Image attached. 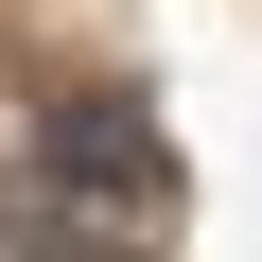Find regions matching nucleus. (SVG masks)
Returning a JSON list of instances; mask_svg holds the SVG:
<instances>
[{"instance_id":"f257e3e1","label":"nucleus","mask_w":262,"mask_h":262,"mask_svg":"<svg viewBox=\"0 0 262 262\" xmlns=\"http://www.w3.org/2000/svg\"><path fill=\"white\" fill-rule=\"evenodd\" d=\"M35 227L88 245V262H158V227H175V140H158L122 88L53 105V122H35Z\"/></svg>"}]
</instances>
